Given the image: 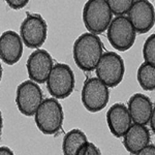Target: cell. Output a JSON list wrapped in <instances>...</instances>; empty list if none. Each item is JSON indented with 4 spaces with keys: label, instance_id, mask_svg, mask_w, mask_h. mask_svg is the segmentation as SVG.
<instances>
[{
    "label": "cell",
    "instance_id": "11",
    "mask_svg": "<svg viewBox=\"0 0 155 155\" xmlns=\"http://www.w3.org/2000/svg\"><path fill=\"white\" fill-rule=\"evenodd\" d=\"M128 20L132 27L141 34L147 33L154 25V6L146 0L134 1L128 12Z\"/></svg>",
    "mask_w": 155,
    "mask_h": 155
},
{
    "label": "cell",
    "instance_id": "8",
    "mask_svg": "<svg viewBox=\"0 0 155 155\" xmlns=\"http://www.w3.org/2000/svg\"><path fill=\"white\" fill-rule=\"evenodd\" d=\"M47 23L38 14H28L20 27L21 39L27 48H41L47 39Z\"/></svg>",
    "mask_w": 155,
    "mask_h": 155
},
{
    "label": "cell",
    "instance_id": "13",
    "mask_svg": "<svg viewBox=\"0 0 155 155\" xmlns=\"http://www.w3.org/2000/svg\"><path fill=\"white\" fill-rule=\"evenodd\" d=\"M127 111L129 113L131 121L134 124L147 125L154 114V106L151 99L147 95L141 93L134 94L128 101Z\"/></svg>",
    "mask_w": 155,
    "mask_h": 155
},
{
    "label": "cell",
    "instance_id": "10",
    "mask_svg": "<svg viewBox=\"0 0 155 155\" xmlns=\"http://www.w3.org/2000/svg\"><path fill=\"white\" fill-rule=\"evenodd\" d=\"M53 66V59L48 51L35 50L27 60V71L30 81L38 84L46 83Z\"/></svg>",
    "mask_w": 155,
    "mask_h": 155
},
{
    "label": "cell",
    "instance_id": "18",
    "mask_svg": "<svg viewBox=\"0 0 155 155\" xmlns=\"http://www.w3.org/2000/svg\"><path fill=\"white\" fill-rule=\"evenodd\" d=\"M107 2L112 15H116L117 17H123L128 14L134 3L131 0H109Z\"/></svg>",
    "mask_w": 155,
    "mask_h": 155
},
{
    "label": "cell",
    "instance_id": "2",
    "mask_svg": "<svg viewBox=\"0 0 155 155\" xmlns=\"http://www.w3.org/2000/svg\"><path fill=\"white\" fill-rule=\"evenodd\" d=\"M112 15L106 0H89L83 8V21L89 33L101 34L109 28Z\"/></svg>",
    "mask_w": 155,
    "mask_h": 155
},
{
    "label": "cell",
    "instance_id": "25",
    "mask_svg": "<svg viewBox=\"0 0 155 155\" xmlns=\"http://www.w3.org/2000/svg\"><path fill=\"white\" fill-rule=\"evenodd\" d=\"M2 126H3V119H2V114L0 112V132L2 130Z\"/></svg>",
    "mask_w": 155,
    "mask_h": 155
},
{
    "label": "cell",
    "instance_id": "16",
    "mask_svg": "<svg viewBox=\"0 0 155 155\" xmlns=\"http://www.w3.org/2000/svg\"><path fill=\"white\" fill-rule=\"evenodd\" d=\"M88 143L86 134L80 129H72L65 134L62 143V151L64 155H77L83 145Z\"/></svg>",
    "mask_w": 155,
    "mask_h": 155
},
{
    "label": "cell",
    "instance_id": "19",
    "mask_svg": "<svg viewBox=\"0 0 155 155\" xmlns=\"http://www.w3.org/2000/svg\"><path fill=\"white\" fill-rule=\"evenodd\" d=\"M143 56L145 62L154 65L155 64V34H151L146 39L143 47Z\"/></svg>",
    "mask_w": 155,
    "mask_h": 155
},
{
    "label": "cell",
    "instance_id": "17",
    "mask_svg": "<svg viewBox=\"0 0 155 155\" xmlns=\"http://www.w3.org/2000/svg\"><path fill=\"white\" fill-rule=\"evenodd\" d=\"M137 82L142 89L153 91L155 89V66L144 62L137 69Z\"/></svg>",
    "mask_w": 155,
    "mask_h": 155
},
{
    "label": "cell",
    "instance_id": "24",
    "mask_svg": "<svg viewBox=\"0 0 155 155\" xmlns=\"http://www.w3.org/2000/svg\"><path fill=\"white\" fill-rule=\"evenodd\" d=\"M154 117H155V113H154L153 115H152L151 119H150V121H149L150 125H151V130H153V131H154V122H155V120H154Z\"/></svg>",
    "mask_w": 155,
    "mask_h": 155
},
{
    "label": "cell",
    "instance_id": "3",
    "mask_svg": "<svg viewBox=\"0 0 155 155\" xmlns=\"http://www.w3.org/2000/svg\"><path fill=\"white\" fill-rule=\"evenodd\" d=\"M63 109L55 98L42 101L35 113V123L37 128L45 134H55L63 124Z\"/></svg>",
    "mask_w": 155,
    "mask_h": 155
},
{
    "label": "cell",
    "instance_id": "6",
    "mask_svg": "<svg viewBox=\"0 0 155 155\" xmlns=\"http://www.w3.org/2000/svg\"><path fill=\"white\" fill-rule=\"evenodd\" d=\"M137 32L125 16L116 17L107 28V39L112 47L118 51H127L134 45Z\"/></svg>",
    "mask_w": 155,
    "mask_h": 155
},
{
    "label": "cell",
    "instance_id": "23",
    "mask_svg": "<svg viewBox=\"0 0 155 155\" xmlns=\"http://www.w3.org/2000/svg\"><path fill=\"white\" fill-rule=\"evenodd\" d=\"M0 155H15V154L8 147L2 146L0 147Z\"/></svg>",
    "mask_w": 155,
    "mask_h": 155
},
{
    "label": "cell",
    "instance_id": "1",
    "mask_svg": "<svg viewBox=\"0 0 155 155\" xmlns=\"http://www.w3.org/2000/svg\"><path fill=\"white\" fill-rule=\"evenodd\" d=\"M104 45L98 36L92 33H83L78 37L74 44V62L80 69L84 71H92L102 56Z\"/></svg>",
    "mask_w": 155,
    "mask_h": 155
},
{
    "label": "cell",
    "instance_id": "21",
    "mask_svg": "<svg viewBox=\"0 0 155 155\" xmlns=\"http://www.w3.org/2000/svg\"><path fill=\"white\" fill-rule=\"evenodd\" d=\"M28 0H8L6 1L7 5L12 9H21L28 4Z\"/></svg>",
    "mask_w": 155,
    "mask_h": 155
},
{
    "label": "cell",
    "instance_id": "5",
    "mask_svg": "<svg viewBox=\"0 0 155 155\" xmlns=\"http://www.w3.org/2000/svg\"><path fill=\"white\" fill-rule=\"evenodd\" d=\"M74 88V74L67 64L57 63L52 68L47 80V89L55 99H63L72 93Z\"/></svg>",
    "mask_w": 155,
    "mask_h": 155
},
{
    "label": "cell",
    "instance_id": "4",
    "mask_svg": "<svg viewBox=\"0 0 155 155\" xmlns=\"http://www.w3.org/2000/svg\"><path fill=\"white\" fill-rule=\"evenodd\" d=\"M97 79H99L107 88H113L123 80L125 65L122 57L115 52L102 54L95 68Z\"/></svg>",
    "mask_w": 155,
    "mask_h": 155
},
{
    "label": "cell",
    "instance_id": "15",
    "mask_svg": "<svg viewBox=\"0 0 155 155\" xmlns=\"http://www.w3.org/2000/svg\"><path fill=\"white\" fill-rule=\"evenodd\" d=\"M123 137L124 147L130 154H137L139 151L148 146L151 141L149 129L145 125L140 124L131 125Z\"/></svg>",
    "mask_w": 155,
    "mask_h": 155
},
{
    "label": "cell",
    "instance_id": "12",
    "mask_svg": "<svg viewBox=\"0 0 155 155\" xmlns=\"http://www.w3.org/2000/svg\"><path fill=\"white\" fill-rule=\"evenodd\" d=\"M23 55L21 36L12 30H7L0 36V59L8 65H14Z\"/></svg>",
    "mask_w": 155,
    "mask_h": 155
},
{
    "label": "cell",
    "instance_id": "9",
    "mask_svg": "<svg viewBox=\"0 0 155 155\" xmlns=\"http://www.w3.org/2000/svg\"><path fill=\"white\" fill-rule=\"evenodd\" d=\"M42 91L38 85L32 81H25L17 88V107L25 116H33L42 102Z\"/></svg>",
    "mask_w": 155,
    "mask_h": 155
},
{
    "label": "cell",
    "instance_id": "20",
    "mask_svg": "<svg viewBox=\"0 0 155 155\" xmlns=\"http://www.w3.org/2000/svg\"><path fill=\"white\" fill-rule=\"evenodd\" d=\"M77 155H101V151L93 143H86L80 148Z\"/></svg>",
    "mask_w": 155,
    "mask_h": 155
},
{
    "label": "cell",
    "instance_id": "26",
    "mask_svg": "<svg viewBox=\"0 0 155 155\" xmlns=\"http://www.w3.org/2000/svg\"><path fill=\"white\" fill-rule=\"evenodd\" d=\"M2 72H3V69H2L1 63H0V81H1V79H2Z\"/></svg>",
    "mask_w": 155,
    "mask_h": 155
},
{
    "label": "cell",
    "instance_id": "22",
    "mask_svg": "<svg viewBox=\"0 0 155 155\" xmlns=\"http://www.w3.org/2000/svg\"><path fill=\"white\" fill-rule=\"evenodd\" d=\"M134 155H155L154 145L149 144L148 146H146L144 149H142L141 151H139L137 154H134Z\"/></svg>",
    "mask_w": 155,
    "mask_h": 155
},
{
    "label": "cell",
    "instance_id": "14",
    "mask_svg": "<svg viewBox=\"0 0 155 155\" xmlns=\"http://www.w3.org/2000/svg\"><path fill=\"white\" fill-rule=\"evenodd\" d=\"M107 122L115 137H123L131 126V119L127 107L122 104H113L107 113Z\"/></svg>",
    "mask_w": 155,
    "mask_h": 155
},
{
    "label": "cell",
    "instance_id": "7",
    "mask_svg": "<svg viewBox=\"0 0 155 155\" xmlns=\"http://www.w3.org/2000/svg\"><path fill=\"white\" fill-rule=\"evenodd\" d=\"M110 99L109 88L97 78H89L82 89L83 106L91 113H96L107 107Z\"/></svg>",
    "mask_w": 155,
    "mask_h": 155
}]
</instances>
